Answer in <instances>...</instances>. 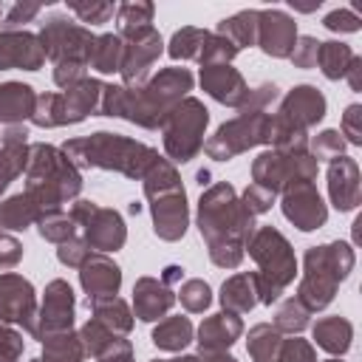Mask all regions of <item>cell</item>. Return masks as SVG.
Wrapping results in <instances>:
<instances>
[{
    "mask_svg": "<svg viewBox=\"0 0 362 362\" xmlns=\"http://www.w3.org/2000/svg\"><path fill=\"white\" fill-rule=\"evenodd\" d=\"M192 339V325L187 317H170L153 331V342L164 351H181Z\"/></svg>",
    "mask_w": 362,
    "mask_h": 362,
    "instance_id": "30",
    "label": "cell"
},
{
    "mask_svg": "<svg viewBox=\"0 0 362 362\" xmlns=\"http://www.w3.org/2000/svg\"><path fill=\"white\" fill-rule=\"evenodd\" d=\"M283 212L286 218L303 229V232H311L317 226L325 223V204L320 198V192L314 189L311 181H303V184H294L286 189V198H283Z\"/></svg>",
    "mask_w": 362,
    "mask_h": 362,
    "instance_id": "12",
    "label": "cell"
},
{
    "mask_svg": "<svg viewBox=\"0 0 362 362\" xmlns=\"http://www.w3.org/2000/svg\"><path fill=\"white\" fill-rule=\"evenodd\" d=\"M31 119H34L40 127H57V124H65V113H62V96H57V93L37 96V107H34Z\"/></svg>",
    "mask_w": 362,
    "mask_h": 362,
    "instance_id": "37",
    "label": "cell"
},
{
    "mask_svg": "<svg viewBox=\"0 0 362 362\" xmlns=\"http://www.w3.org/2000/svg\"><path fill=\"white\" fill-rule=\"evenodd\" d=\"M40 322H42V328L34 334L37 339H48L54 334L71 331V322H74V291H71L68 283L54 280L45 288V305H42Z\"/></svg>",
    "mask_w": 362,
    "mask_h": 362,
    "instance_id": "14",
    "label": "cell"
},
{
    "mask_svg": "<svg viewBox=\"0 0 362 362\" xmlns=\"http://www.w3.org/2000/svg\"><path fill=\"white\" fill-rule=\"evenodd\" d=\"M82 286L88 291V297H113L119 291L122 283V272L116 263H110L105 255H90L82 263Z\"/></svg>",
    "mask_w": 362,
    "mask_h": 362,
    "instance_id": "20",
    "label": "cell"
},
{
    "mask_svg": "<svg viewBox=\"0 0 362 362\" xmlns=\"http://www.w3.org/2000/svg\"><path fill=\"white\" fill-rule=\"evenodd\" d=\"M272 204H274V192L266 189V187H260V184H252V187L243 192V206H246L252 215L266 212Z\"/></svg>",
    "mask_w": 362,
    "mask_h": 362,
    "instance_id": "47",
    "label": "cell"
},
{
    "mask_svg": "<svg viewBox=\"0 0 362 362\" xmlns=\"http://www.w3.org/2000/svg\"><path fill=\"white\" fill-rule=\"evenodd\" d=\"M71 221L76 223H85V243H90L93 249H102V252H113L124 243V223L122 218L113 212V209H99L96 204L90 201H79L74 206V215Z\"/></svg>",
    "mask_w": 362,
    "mask_h": 362,
    "instance_id": "10",
    "label": "cell"
},
{
    "mask_svg": "<svg viewBox=\"0 0 362 362\" xmlns=\"http://www.w3.org/2000/svg\"><path fill=\"white\" fill-rule=\"evenodd\" d=\"M0 11H3V8H0Z\"/></svg>",
    "mask_w": 362,
    "mask_h": 362,
    "instance_id": "59",
    "label": "cell"
},
{
    "mask_svg": "<svg viewBox=\"0 0 362 362\" xmlns=\"http://www.w3.org/2000/svg\"><path fill=\"white\" fill-rule=\"evenodd\" d=\"M206 37L209 34L201 31V28H181V31H175L173 40H170V57L173 59H189V57L198 59Z\"/></svg>",
    "mask_w": 362,
    "mask_h": 362,
    "instance_id": "36",
    "label": "cell"
},
{
    "mask_svg": "<svg viewBox=\"0 0 362 362\" xmlns=\"http://www.w3.org/2000/svg\"><path fill=\"white\" fill-rule=\"evenodd\" d=\"M20 257H23V246L14 238L0 235V269H11Z\"/></svg>",
    "mask_w": 362,
    "mask_h": 362,
    "instance_id": "51",
    "label": "cell"
},
{
    "mask_svg": "<svg viewBox=\"0 0 362 362\" xmlns=\"http://www.w3.org/2000/svg\"><path fill=\"white\" fill-rule=\"evenodd\" d=\"M116 20H119V37L136 34L141 28H150L153 6L150 3H124V6L116 8Z\"/></svg>",
    "mask_w": 362,
    "mask_h": 362,
    "instance_id": "34",
    "label": "cell"
},
{
    "mask_svg": "<svg viewBox=\"0 0 362 362\" xmlns=\"http://www.w3.org/2000/svg\"><path fill=\"white\" fill-rule=\"evenodd\" d=\"M198 226L209 240V255L218 266L232 269L240 263L243 243L252 238V212L235 201L229 184H218L206 195H201Z\"/></svg>",
    "mask_w": 362,
    "mask_h": 362,
    "instance_id": "1",
    "label": "cell"
},
{
    "mask_svg": "<svg viewBox=\"0 0 362 362\" xmlns=\"http://www.w3.org/2000/svg\"><path fill=\"white\" fill-rule=\"evenodd\" d=\"M45 59L40 40L28 31H3L0 34V71L3 68H25L37 71Z\"/></svg>",
    "mask_w": 362,
    "mask_h": 362,
    "instance_id": "16",
    "label": "cell"
},
{
    "mask_svg": "<svg viewBox=\"0 0 362 362\" xmlns=\"http://www.w3.org/2000/svg\"><path fill=\"white\" fill-rule=\"evenodd\" d=\"M144 189L153 201V221H156V235L164 240H178L187 232V198L184 187L175 175V170L156 158L147 173H144Z\"/></svg>",
    "mask_w": 362,
    "mask_h": 362,
    "instance_id": "6",
    "label": "cell"
},
{
    "mask_svg": "<svg viewBox=\"0 0 362 362\" xmlns=\"http://www.w3.org/2000/svg\"><path fill=\"white\" fill-rule=\"evenodd\" d=\"M34 218H40L37 206L28 201V195H14L6 204H0V226L8 229H25Z\"/></svg>",
    "mask_w": 362,
    "mask_h": 362,
    "instance_id": "33",
    "label": "cell"
},
{
    "mask_svg": "<svg viewBox=\"0 0 362 362\" xmlns=\"http://www.w3.org/2000/svg\"><path fill=\"white\" fill-rule=\"evenodd\" d=\"M294 42H297V31L291 17H286L277 8L257 11V45L269 57H288Z\"/></svg>",
    "mask_w": 362,
    "mask_h": 362,
    "instance_id": "15",
    "label": "cell"
},
{
    "mask_svg": "<svg viewBox=\"0 0 362 362\" xmlns=\"http://www.w3.org/2000/svg\"><path fill=\"white\" fill-rule=\"evenodd\" d=\"M37 221H40V235L48 238V240L65 243V240H71V235H74V221H71L68 215H62V212H45V215H40Z\"/></svg>",
    "mask_w": 362,
    "mask_h": 362,
    "instance_id": "38",
    "label": "cell"
},
{
    "mask_svg": "<svg viewBox=\"0 0 362 362\" xmlns=\"http://www.w3.org/2000/svg\"><path fill=\"white\" fill-rule=\"evenodd\" d=\"M59 260L62 263H68V266H82L88 257H90V249H88V243L85 240H65V243H59Z\"/></svg>",
    "mask_w": 362,
    "mask_h": 362,
    "instance_id": "49",
    "label": "cell"
},
{
    "mask_svg": "<svg viewBox=\"0 0 362 362\" xmlns=\"http://www.w3.org/2000/svg\"><path fill=\"white\" fill-rule=\"evenodd\" d=\"M34 362H42V359H34Z\"/></svg>",
    "mask_w": 362,
    "mask_h": 362,
    "instance_id": "58",
    "label": "cell"
},
{
    "mask_svg": "<svg viewBox=\"0 0 362 362\" xmlns=\"http://www.w3.org/2000/svg\"><path fill=\"white\" fill-rule=\"evenodd\" d=\"M34 90L31 85H20V82H6L0 85V122H20L25 116L34 113Z\"/></svg>",
    "mask_w": 362,
    "mask_h": 362,
    "instance_id": "23",
    "label": "cell"
},
{
    "mask_svg": "<svg viewBox=\"0 0 362 362\" xmlns=\"http://www.w3.org/2000/svg\"><path fill=\"white\" fill-rule=\"evenodd\" d=\"M206 362H235V359L226 356L223 351H215V354H206Z\"/></svg>",
    "mask_w": 362,
    "mask_h": 362,
    "instance_id": "53",
    "label": "cell"
},
{
    "mask_svg": "<svg viewBox=\"0 0 362 362\" xmlns=\"http://www.w3.org/2000/svg\"><path fill=\"white\" fill-rule=\"evenodd\" d=\"M317 51H320V42H317L314 37H300L288 57H291V62L300 65V68H314V65H317Z\"/></svg>",
    "mask_w": 362,
    "mask_h": 362,
    "instance_id": "46",
    "label": "cell"
},
{
    "mask_svg": "<svg viewBox=\"0 0 362 362\" xmlns=\"http://www.w3.org/2000/svg\"><path fill=\"white\" fill-rule=\"evenodd\" d=\"M25 164H28L25 141H3V150H0V192L23 173Z\"/></svg>",
    "mask_w": 362,
    "mask_h": 362,
    "instance_id": "32",
    "label": "cell"
},
{
    "mask_svg": "<svg viewBox=\"0 0 362 362\" xmlns=\"http://www.w3.org/2000/svg\"><path fill=\"white\" fill-rule=\"evenodd\" d=\"M249 255L260 263V272L255 274V286L263 303H274L280 297V291L294 280L297 274V260L291 255L288 240L272 229V226H260L252 238H249Z\"/></svg>",
    "mask_w": 362,
    "mask_h": 362,
    "instance_id": "5",
    "label": "cell"
},
{
    "mask_svg": "<svg viewBox=\"0 0 362 362\" xmlns=\"http://www.w3.org/2000/svg\"><path fill=\"white\" fill-rule=\"evenodd\" d=\"M71 11H76L82 23H107L116 8L113 3H71Z\"/></svg>",
    "mask_w": 362,
    "mask_h": 362,
    "instance_id": "45",
    "label": "cell"
},
{
    "mask_svg": "<svg viewBox=\"0 0 362 362\" xmlns=\"http://www.w3.org/2000/svg\"><path fill=\"white\" fill-rule=\"evenodd\" d=\"M257 141H269V116L266 113H246L229 124H221L218 133L204 144L212 158H229Z\"/></svg>",
    "mask_w": 362,
    "mask_h": 362,
    "instance_id": "9",
    "label": "cell"
},
{
    "mask_svg": "<svg viewBox=\"0 0 362 362\" xmlns=\"http://www.w3.org/2000/svg\"><path fill=\"white\" fill-rule=\"evenodd\" d=\"M93 34L85 31L82 25H74L71 20L65 17H48L45 28H42V51L45 57L57 59L59 62H79L85 65L90 59V48H93Z\"/></svg>",
    "mask_w": 362,
    "mask_h": 362,
    "instance_id": "8",
    "label": "cell"
},
{
    "mask_svg": "<svg viewBox=\"0 0 362 362\" xmlns=\"http://www.w3.org/2000/svg\"><path fill=\"white\" fill-rule=\"evenodd\" d=\"M181 274H184V269H178V266H170V269H167V274H164V280L170 283V280H178Z\"/></svg>",
    "mask_w": 362,
    "mask_h": 362,
    "instance_id": "54",
    "label": "cell"
},
{
    "mask_svg": "<svg viewBox=\"0 0 362 362\" xmlns=\"http://www.w3.org/2000/svg\"><path fill=\"white\" fill-rule=\"evenodd\" d=\"M173 300H175L173 291H170L164 283L153 280V277H141V280L136 283V288H133L136 314H139V320H144V322L158 320L161 314H167V308L173 305Z\"/></svg>",
    "mask_w": 362,
    "mask_h": 362,
    "instance_id": "21",
    "label": "cell"
},
{
    "mask_svg": "<svg viewBox=\"0 0 362 362\" xmlns=\"http://www.w3.org/2000/svg\"><path fill=\"white\" fill-rule=\"evenodd\" d=\"M0 317L34 331V288L17 274H0Z\"/></svg>",
    "mask_w": 362,
    "mask_h": 362,
    "instance_id": "13",
    "label": "cell"
},
{
    "mask_svg": "<svg viewBox=\"0 0 362 362\" xmlns=\"http://www.w3.org/2000/svg\"><path fill=\"white\" fill-rule=\"evenodd\" d=\"M235 54H238V48H235L226 37L209 34L206 42H204V48H201V57H198V59H201L204 65H226Z\"/></svg>",
    "mask_w": 362,
    "mask_h": 362,
    "instance_id": "39",
    "label": "cell"
},
{
    "mask_svg": "<svg viewBox=\"0 0 362 362\" xmlns=\"http://www.w3.org/2000/svg\"><path fill=\"white\" fill-rule=\"evenodd\" d=\"M218 34L226 37L238 51L243 45H255L257 42V11H240L229 20H221Z\"/></svg>",
    "mask_w": 362,
    "mask_h": 362,
    "instance_id": "28",
    "label": "cell"
},
{
    "mask_svg": "<svg viewBox=\"0 0 362 362\" xmlns=\"http://www.w3.org/2000/svg\"><path fill=\"white\" fill-rule=\"evenodd\" d=\"M345 150V141H342V133L337 130H325L314 139V156L317 158H339Z\"/></svg>",
    "mask_w": 362,
    "mask_h": 362,
    "instance_id": "43",
    "label": "cell"
},
{
    "mask_svg": "<svg viewBox=\"0 0 362 362\" xmlns=\"http://www.w3.org/2000/svg\"><path fill=\"white\" fill-rule=\"evenodd\" d=\"M206 107L198 99H184L167 110L161 119L164 127V147L175 161H189L201 150V133L206 127Z\"/></svg>",
    "mask_w": 362,
    "mask_h": 362,
    "instance_id": "7",
    "label": "cell"
},
{
    "mask_svg": "<svg viewBox=\"0 0 362 362\" xmlns=\"http://www.w3.org/2000/svg\"><path fill=\"white\" fill-rule=\"evenodd\" d=\"M286 122H291L294 127L305 130L311 124H317L322 116H325V96L311 88V85H297L286 99H283V107L280 113Z\"/></svg>",
    "mask_w": 362,
    "mask_h": 362,
    "instance_id": "17",
    "label": "cell"
},
{
    "mask_svg": "<svg viewBox=\"0 0 362 362\" xmlns=\"http://www.w3.org/2000/svg\"><path fill=\"white\" fill-rule=\"evenodd\" d=\"M37 14H40V6H37V3H28V6L17 3V6L8 11V17H6V28H14V25H20V23H28V20L37 17Z\"/></svg>",
    "mask_w": 362,
    "mask_h": 362,
    "instance_id": "52",
    "label": "cell"
},
{
    "mask_svg": "<svg viewBox=\"0 0 362 362\" xmlns=\"http://www.w3.org/2000/svg\"><path fill=\"white\" fill-rule=\"evenodd\" d=\"M359 23H362L359 14L351 11V8H337V11L325 14V20H322V25H325L328 31H342V34L359 31Z\"/></svg>",
    "mask_w": 362,
    "mask_h": 362,
    "instance_id": "44",
    "label": "cell"
},
{
    "mask_svg": "<svg viewBox=\"0 0 362 362\" xmlns=\"http://www.w3.org/2000/svg\"><path fill=\"white\" fill-rule=\"evenodd\" d=\"M272 362H314V351L305 339H283Z\"/></svg>",
    "mask_w": 362,
    "mask_h": 362,
    "instance_id": "41",
    "label": "cell"
},
{
    "mask_svg": "<svg viewBox=\"0 0 362 362\" xmlns=\"http://www.w3.org/2000/svg\"><path fill=\"white\" fill-rule=\"evenodd\" d=\"M308 325V308L297 300V297H291V300H286L283 303V308L277 311V331H303Z\"/></svg>",
    "mask_w": 362,
    "mask_h": 362,
    "instance_id": "40",
    "label": "cell"
},
{
    "mask_svg": "<svg viewBox=\"0 0 362 362\" xmlns=\"http://www.w3.org/2000/svg\"><path fill=\"white\" fill-rule=\"evenodd\" d=\"M243 325L235 314H215L209 317L201 331H198V345L201 354H215V351H226L238 337H240Z\"/></svg>",
    "mask_w": 362,
    "mask_h": 362,
    "instance_id": "22",
    "label": "cell"
},
{
    "mask_svg": "<svg viewBox=\"0 0 362 362\" xmlns=\"http://www.w3.org/2000/svg\"><path fill=\"white\" fill-rule=\"evenodd\" d=\"M354 57L356 54L345 42H320V51H317V62H320V68H322V74L328 79L345 76V71L354 62Z\"/></svg>",
    "mask_w": 362,
    "mask_h": 362,
    "instance_id": "29",
    "label": "cell"
},
{
    "mask_svg": "<svg viewBox=\"0 0 362 362\" xmlns=\"http://www.w3.org/2000/svg\"><path fill=\"white\" fill-rule=\"evenodd\" d=\"M175 362H201L198 356H184V359H175Z\"/></svg>",
    "mask_w": 362,
    "mask_h": 362,
    "instance_id": "55",
    "label": "cell"
},
{
    "mask_svg": "<svg viewBox=\"0 0 362 362\" xmlns=\"http://www.w3.org/2000/svg\"><path fill=\"white\" fill-rule=\"evenodd\" d=\"M362 107L359 105H351L342 116V136H348L351 144H362Z\"/></svg>",
    "mask_w": 362,
    "mask_h": 362,
    "instance_id": "50",
    "label": "cell"
},
{
    "mask_svg": "<svg viewBox=\"0 0 362 362\" xmlns=\"http://www.w3.org/2000/svg\"><path fill=\"white\" fill-rule=\"evenodd\" d=\"M351 337H354V328L342 317H328L314 325V339L328 354H345L351 348Z\"/></svg>",
    "mask_w": 362,
    "mask_h": 362,
    "instance_id": "25",
    "label": "cell"
},
{
    "mask_svg": "<svg viewBox=\"0 0 362 362\" xmlns=\"http://www.w3.org/2000/svg\"><path fill=\"white\" fill-rule=\"evenodd\" d=\"M28 201L37 206L40 215L57 212L65 198H74L82 187L79 173L62 158L59 150L48 144H34L28 150Z\"/></svg>",
    "mask_w": 362,
    "mask_h": 362,
    "instance_id": "2",
    "label": "cell"
},
{
    "mask_svg": "<svg viewBox=\"0 0 362 362\" xmlns=\"http://www.w3.org/2000/svg\"><path fill=\"white\" fill-rule=\"evenodd\" d=\"M209 286L204 283V280H189V283H184V288H181V303H184V308L187 311H204L206 305H209Z\"/></svg>",
    "mask_w": 362,
    "mask_h": 362,
    "instance_id": "42",
    "label": "cell"
},
{
    "mask_svg": "<svg viewBox=\"0 0 362 362\" xmlns=\"http://www.w3.org/2000/svg\"><path fill=\"white\" fill-rule=\"evenodd\" d=\"M88 308H93V320L102 322L110 334H127L133 325L130 311L119 297H88Z\"/></svg>",
    "mask_w": 362,
    "mask_h": 362,
    "instance_id": "24",
    "label": "cell"
},
{
    "mask_svg": "<svg viewBox=\"0 0 362 362\" xmlns=\"http://www.w3.org/2000/svg\"><path fill=\"white\" fill-rule=\"evenodd\" d=\"M156 362H167V359H156Z\"/></svg>",
    "mask_w": 362,
    "mask_h": 362,
    "instance_id": "56",
    "label": "cell"
},
{
    "mask_svg": "<svg viewBox=\"0 0 362 362\" xmlns=\"http://www.w3.org/2000/svg\"><path fill=\"white\" fill-rule=\"evenodd\" d=\"M45 342V359L42 362H82L85 356V348H82V339L74 337L71 331L65 334H54Z\"/></svg>",
    "mask_w": 362,
    "mask_h": 362,
    "instance_id": "31",
    "label": "cell"
},
{
    "mask_svg": "<svg viewBox=\"0 0 362 362\" xmlns=\"http://www.w3.org/2000/svg\"><path fill=\"white\" fill-rule=\"evenodd\" d=\"M354 269V252L348 243H328V246H314L305 255V277L300 283L297 300L308 308H325L334 300L337 283L348 277Z\"/></svg>",
    "mask_w": 362,
    "mask_h": 362,
    "instance_id": "4",
    "label": "cell"
},
{
    "mask_svg": "<svg viewBox=\"0 0 362 362\" xmlns=\"http://www.w3.org/2000/svg\"><path fill=\"white\" fill-rule=\"evenodd\" d=\"M65 156L79 167H110L136 178L158 158L150 147L127 141L116 133H93L90 139H74L65 144Z\"/></svg>",
    "mask_w": 362,
    "mask_h": 362,
    "instance_id": "3",
    "label": "cell"
},
{
    "mask_svg": "<svg viewBox=\"0 0 362 362\" xmlns=\"http://www.w3.org/2000/svg\"><path fill=\"white\" fill-rule=\"evenodd\" d=\"M328 362H337V359H328Z\"/></svg>",
    "mask_w": 362,
    "mask_h": 362,
    "instance_id": "57",
    "label": "cell"
},
{
    "mask_svg": "<svg viewBox=\"0 0 362 362\" xmlns=\"http://www.w3.org/2000/svg\"><path fill=\"white\" fill-rule=\"evenodd\" d=\"M328 192L339 212H348L359 204V170L354 158H334L328 167Z\"/></svg>",
    "mask_w": 362,
    "mask_h": 362,
    "instance_id": "18",
    "label": "cell"
},
{
    "mask_svg": "<svg viewBox=\"0 0 362 362\" xmlns=\"http://www.w3.org/2000/svg\"><path fill=\"white\" fill-rule=\"evenodd\" d=\"M201 85L204 90H209V96H215L223 105H243L249 96L243 76L229 65H204Z\"/></svg>",
    "mask_w": 362,
    "mask_h": 362,
    "instance_id": "19",
    "label": "cell"
},
{
    "mask_svg": "<svg viewBox=\"0 0 362 362\" xmlns=\"http://www.w3.org/2000/svg\"><path fill=\"white\" fill-rule=\"evenodd\" d=\"M257 286H255V274H235L223 283L221 288V303L229 311H249L257 303Z\"/></svg>",
    "mask_w": 362,
    "mask_h": 362,
    "instance_id": "27",
    "label": "cell"
},
{
    "mask_svg": "<svg viewBox=\"0 0 362 362\" xmlns=\"http://www.w3.org/2000/svg\"><path fill=\"white\" fill-rule=\"evenodd\" d=\"M280 342H283V337L272 325H255L249 331V354L255 356V362H272Z\"/></svg>",
    "mask_w": 362,
    "mask_h": 362,
    "instance_id": "35",
    "label": "cell"
},
{
    "mask_svg": "<svg viewBox=\"0 0 362 362\" xmlns=\"http://www.w3.org/2000/svg\"><path fill=\"white\" fill-rule=\"evenodd\" d=\"M122 59H124V40L119 34H102L93 40L90 48V65L102 74H116L122 71Z\"/></svg>",
    "mask_w": 362,
    "mask_h": 362,
    "instance_id": "26",
    "label": "cell"
},
{
    "mask_svg": "<svg viewBox=\"0 0 362 362\" xmlns=\"http://www.w3.org/2000/svg\"><path fill=\"white\" fill-rule=\"evenodd\" d=\"M23 351V339L17 331H8L3 325V317H0V362H17Z\"/></svg>",
    "mask_w": 362,
    "mask_h": 362,
    "instance_id": "48",
    "label": "cell"
},
{
    "mask_svg": "<svg viewBox=\"0 0 362 362\" xmlns=\"http://www.w3.org/2000/svg\"><path fill=\"white\" fill-rule=\"evenodd\" d=\"M161 54V37L158 31L150 25V28H141L136 34H127V42H124V59H122V76L127 85H141L153 59Z\"/></svg>",
    "mask_w": 362,
    "mask_h": 362,
    "instance_id": "11",
    "label": "cell"
}]
</instances>
